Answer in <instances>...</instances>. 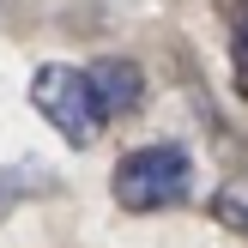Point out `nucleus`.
<instances>
[{
  "label": "nucleus",
  "mask_w": 248,
  "mask_h": 248,
  "mask_svg": "<svg viewBox=\"0 0 248 248\" xmlns=\"http://www.w3.org/2000/svg\"><path fill=\"white\" fill-rule=\"evenodd\" d=\"M85 85H91V103H97L103 121H127L133 109L145 103V73L133 67V61H121V55L91 61V67H85Z\"/></svg>",
  "instance_id": "7ed1b4c3"
},
{
  "label": "nucleus",
  "mask_w": 248,
  "mask_h": 248,
  "mask_svg": "<svg viewBox=\"0 0 248 248\" xmlns=\"http://www.w3.org/2000/svg\"><path fill=\"white\" fill-rule=\"evenodd\" d=\"M43 188H48V176H43L36 164H6V170H0V218H6V206H12V200H24V194H43Z\"/></svg>",
  "instance_id": "39448f33"
},
{
  "label": "nucleus",
  "mask_w": 248,
  "mask_h": 248,
  "mask_svg": "<svg viewBox=\"0 0 248 248\" xmlns=\"http://www.w3.org/2000/svg\"><path fill=\"white\" fill-rule=\"evenodd\" d=\"M31 103H36V115H43L67 145H97V133H103V115H97V103H91L85 67H61V61L36 67Z\"/></svg>",
  "instance_id": "f03ea898"
},
{
  "label": "nucleus",
  "mask_w": 248,
  "mask_h": 248,
  "mask_svg": "<svg viewBox=\"0 0 248 248\" xmlns=\"http://www.w3.org/2000/svg\"><path fill=\"white\" fill-rule=\"evenodd\" d=\"M194 188V157L188 145L164 140V145H140L115 164L109 176V194H115L121 212H164V206H182Z\"/></svg>",
  "instance_id": "f257e3e1"
},
{
  "label": "nucleus",
  "mask_w": 248,
  "mask_h": 248,
  "mask_svg": "<svg viewBox=\"0 0 248 248\" xmlns=\"http://www.w3.org/2000/svg\"><path fill=\"white\" fill-rule=\"evenodd\" d=\"M212 218H218L224 230H236V236H248V176L224 182V188L212 194Z\"/></svg>",
  "instance_id": "20e7f679"
},
{
  "label": "nucleus",
  "mask_w": 248,
  "mask_h": 248,
  "mask_svg": "<svg viewBox=\"0 0 248 248\" xmlns=\"http://www.w3.org/2000/svg\"><path fill=\"white\" fill-rule=\"evenodd\" d=\"M230 79H236V97L248 103V12L236 18V31H230Z\"/></svg>",
  "instance_id": "423d86ee"
}]
</instances>
